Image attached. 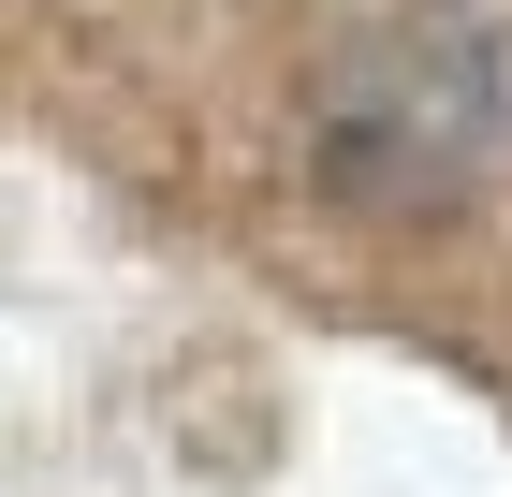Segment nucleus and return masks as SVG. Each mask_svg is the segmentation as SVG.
Segmentation results:
<instances>
[{
  "label": "nucleus",
  "instance_id": "f257e3e1",
  "mask_svg": "<svg viewBox=\"0 0 512 497\" xmlns=\"http://www.w3.org/2000/svg\"><path fill=\"white\" fill-rule=\"evenodd\" d=\"M498 147H512L498 30H469V15L352 30L322 59V88H308V191L337 220H454Z\"/></svg>",
  "mask_w": 512,
  "mask_h": 497
}]
</instances>
